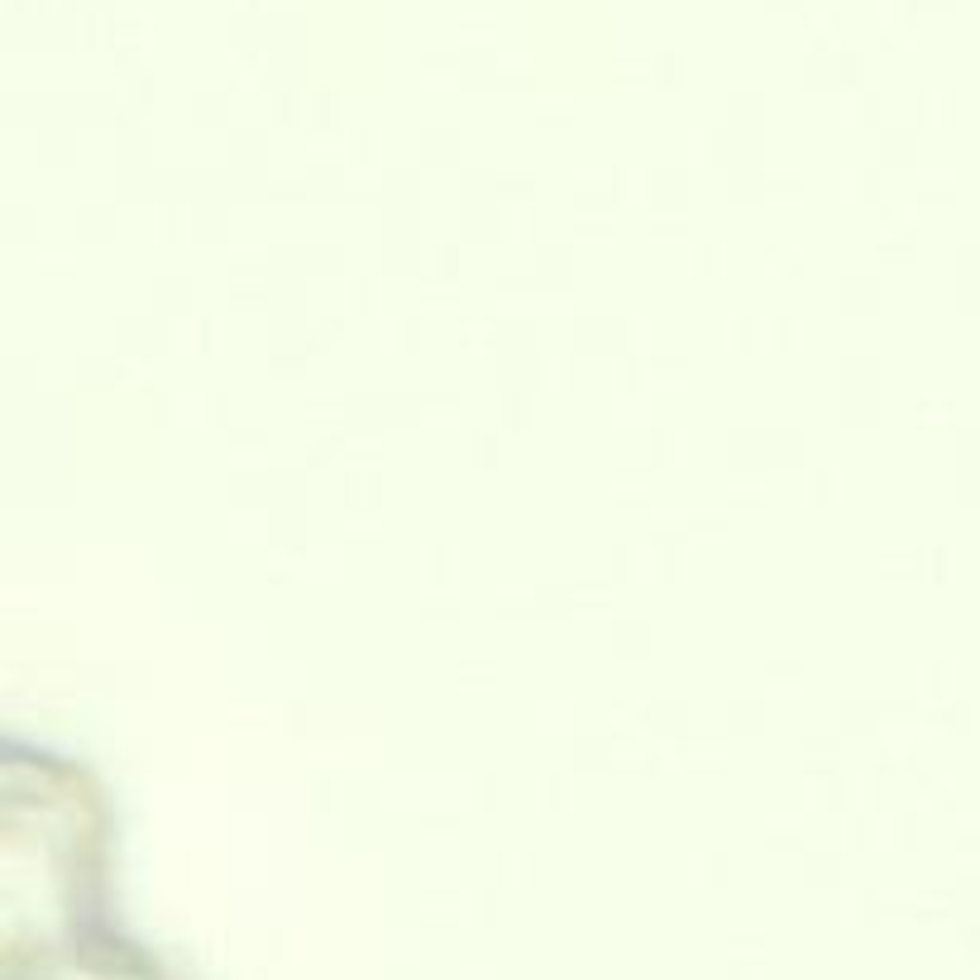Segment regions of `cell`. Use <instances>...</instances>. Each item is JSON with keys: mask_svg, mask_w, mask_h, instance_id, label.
Wrapping results in <instances>:
<instances>
[{"mask_svg": "<svg viewBox=\"0 0 980 980\" xmlns=\"http://www.w3.org/2000/svg\"><path fill=\"white\" fill-rule=\"evenodd\" d=\"M48 980H67V976L63 971H53ZM77 980H149V976H144V966H101V961H96V966H82Z\"/></svg>", "mask_w": 980, "mask_h": 980, "instance_id": "cell-1", "label": "cell"}]
</instances>
